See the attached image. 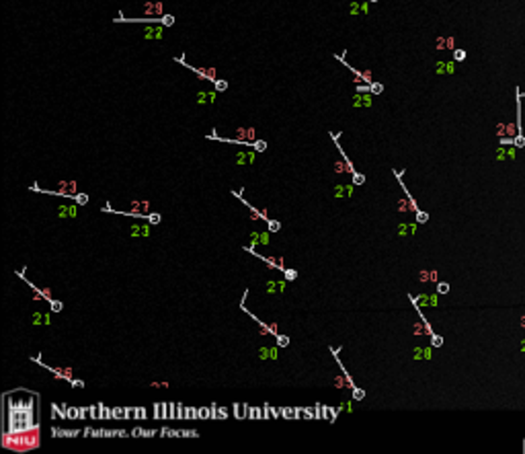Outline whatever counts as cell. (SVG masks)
<instances>
[{
  "label": "cell",
  "instance_id": "3957f363",
  "mask_svg": "<svg viewBox=\"0 0 525 454\" xmlns=\"http://www.w3.org/2000/svg\"><path fill=\"white\" fill-rule=\"evenodd\" d=\"M195 72L201 76V78H207V80H216V70L213 68H195Z\"/></svg>",
  "mask_w": 525,
  "mask_h": 454
},
{
  "label": "cell",
  "instance_id": "ac0fdd59",
  "mask_svg": "<svg viewBox=\"0 0 525 454\" xmlns=\"http://www.w3.org/2000/svg\"><path fill=\"white\" fill-rule=\"evenodd\" d=\"M269 230H271V232L279 230V222H275V220H271V222H269Z\"/></svg>",
  "mask_w": 525,
  "mask_h": 454
},
{
  "label": "cell",
  "instance_id": "8fae6325",
  "mask_svg": "<svg viewBox=\"0 0 525 454\" xmlns=\"http://www.w3.org/2000/svg\"><path fill=\"white\" fill-rule=\"evenodd\" d=\"M353 181H355L357 185H359V183H365V177L359 175V173H355V175H353Z\"/></svg>",
  "mask_w": 525,
  "mask_h": 454
},
{
  "label": "cell",
  "instance_id": "603a6c76",
  "mask_svg": "<svg viewBox=\"0 0 525 454\" xmlns=\"http://www.w3.org/2000/svg\"><path fill=\"white\" fill-rule=\"evenodd\" d=\"M199 417H211V415H207V409H199Z\"/></svg>",
  "mask_w": 525,
  "mask_h": 454
},
{
  "label": "cell",
  "instance_id": "8992f818",
  "mask_svg": "<svg viewBox=\"0 0 525 454\" xmlns=\"http://www.w3.org/2000/svg\"><path fill=\"white\" fill-rule=\"evenodd\" d=\"M454 58H456L457 62L466 60V51H464V49H456V51H454Z\"/></svg>",
  "mask_w": 525,
  "mask_h": 454
},
{
  "label": "cell",
  "instance_id": "ba28073f",
  "mask_svg": "<svg viewBox=\"0 0 525 454\" xmlns=\"http://www.w3.org/2000/svg\"><path fill=\"white\" fill-rule=\"evenodd\" d=\"M297 271L296 269H285V280H296Z\"/></svg>",
  "mask_w": 525,
  "mask_h": 454
},
{
  "label": "cell",
  "instance_id": "7c38bea8",
  "mask_svg": "<svg viewBox=\"0 0 525 454\" xmlns=\"http://www.w3.org/2000/svg\"><path fill=\"white\" fill-rule=\"evenodd\" d=\"M226 87H228V82H226V80H218V82H216V89H218V91H226Z\"/></svg>",
  "mask_w": 525,
  "mask_h": 454
},
{
  "label": "cell",
  "instance_id": "ffe728a7",
  "mask_svg": "<svg viewBox=\"0 0 525 454\" xmlns=\"http://www.w3.org/2000/svg\"><path fill=\"white\" fill-rule=\"evenodd\" d=\"M254 148H256V150H265V148H267V144H265V142H256V144H254Z\"/></svg>",
  "mask_w": 525,
  "mask_h": 454
},
{
  "label": "cell",
  "instance_id": "5bb4252c",
  "mask_svg": "<svg viewBox=\"0 0 525 454\" xmlns=\"http://www.w3.org/2000/svg\"><path fill=\"white\" fill-rule=\"evenodd\" d=\"M162 23H164L166 27H170V25H173V23H175V19H173V17H170V15H166V17L162 19Z\"/></svg>",
  "mask_w": 525,
  "mask_h": 454
},
{
  "label": "cell",
  "instance_id": "7402d4cb",
  "mask_svg": "<svg viewBox=\"0 0 525 454\" xmlns=\"http://www.w3.org/2000/svg\"><path fill=\"white\" fill-rule=\"evenodd\" d=\"M76 199H78V204H87V195H76Z\"/></svg>",
  "mask_w": 525,
  "mask_h": 454
},
{
  "label": "cell",
  "instance_id": "30bf717a",
  "mask_svg": "<svg viewBox=\"0 0 525 454\" xmlns=\"http://www.w3.org/2000/svg\"><path fill=\"white\" fill-rule=\"evenodd\" d=\"M148 222H150V224H158V222H160V216H158V214H150V216H148Z\"/></svg>",
  "mask_w": 525,
  "mask_h": 454
},
{
  "label": "cell",
  "instance_id": "cb8c5ba5",
  "mask_svg": "<svg viewBox=\"0 0 525 454\" xmlns=\"http://www.w3.org/2000/svg\"><path fill=\"white\" fill-rule=\"evenodd\" d=\"M53 311H62V304L60 302H53Z\"/></svg>",
  "mask_w": 525,
  "mask_h": 454
},
{
  "label": "cell",
  "instance_id": "d6986e66",
  "mask_svg": "<svg viewBox=\"0 0 525 454\" xmlns=\"http://www.w3.org/2000/svg\"><path fill=\"white\" fill-rule=\"evenodd\" d=\"M335 384H337L339 388H342V386H345V384H349V382H342V378L339 376V378H335Z\"/></svg>",
  "mask_w": 525,
  "mask_h": 454
},
{
  "label": "cell",
  "instance_id": "2e32d148",
  "mask_svg": "<svg viewBox=\"0 0 525 454\" xmlns=\"http://www.w3.org/2000/svg\"><path fill=\"white\" fill-rule=\"evenodd\" d=\"M289 343V339L287 337H277V345H281V347H285Z\"/></svg>",
  "mask_w": 525,
  "mask_h": 454
},
{
  "label": "cell",
  "instance_id": "6da1fadb",
  "mask_svg": "<svg viewBox=\"0 0 525 454\" xmlns=\"http://www.w3.org/2000/svg\"><path fill=\"white\" fill-rule=\"evenodd\" d=\"M33 401H8V411H6V421H8V434H21L23 430H29L33 426Z\"/></svg>",
  "mask_w": 525,
  "mask_h": 454
},
{
  "label": "cell",
  "instance_id": "9a60e30c",
  "mask_svg": "<svg viewBox=\"0 0 525 454\" xmlns=\"http://www.w3.org/2000/svg\"><path fill=\"white\" fill-rule=\"evenodd\" d=\"M353 397H355V399H359V401H361L363 397H365V393H363V390H359V388H355V390H353Z\"/></svg>",
  "mask_w": 525,
  "mask_h": 454
},
{
  "label": "cell",
  "instance_id": "9c48e42d",
  "mask_svg": "<svg viewBox=\"0 0 525 454\" xmlns=\"http://www.w3.org/2000/svg\"><path fill=\"white\" fill-rule=\"evenodd\" d=\"M431 343H433V347H439V345H443V339H441V337H439V335H433Z\"/></svg>",
  "mask_w": 525,
  "mask_h": 454
},
{
  "label": "cell",
  "instance_id": "4fadbf2b",
  "mask_svg": "<svg viewBox=\"0 0 525 454\" xmlns=\"http://www.w3.org/2000/svg\"><path fill=\"white\" fill-rule=\"evenodd\" d=\"M382 91H384V87H382L380 82H373L371 84V93H382Z\"/></svg>",
  "mask_w": 525,
  "mask_h": 454
},
{
  "label": "cell",
  "instance_id": "7a4b0ae2",
  "mask_svg": "<svg viewBox=\"0 0 525 454\" xmlns=\"http://www.w3.org/2000/svg\"><path fill=\"white\" fill-rule=\"evenodd\" d=\"M515 95H517V136L513 138V144H515L517 148H523L525 136H523V128H521V93H519V89H515Z\"/></svg>",
  "mask_w": 525,
  "mask_h": 454
},
{
  "label": "cell",
  "instance_id": "52a82bcc",
  "mask_svg": "<svg viewBox=\"0 0 525 454\" xmlns=\"http://www.w3.org/2000/svg\"><path fill=\"white\" fill-rule=\"evenodd\" d=\"M427 220H429V214H425V212H416V222H427Z\"/></svg>",
  "mask_w": 525,
  "mask_h": 454
},
{
  "label": "cell",
  "instance_id": "277c9868",
  "mask_svg": "<svg viewBox=\"0 0 525 454\" xmlns=\"http://www.w3.org/2000/svg\"><path fill=\"white\" fill-rule=\"evenodd\" d=\"M144 35L150 39H158V37H162V31H160V27H148Z\"/></svg>",
  "mask_w": 525,
  "mask_h": 454
},
{
  "label": "cell",
  "instance_id": "5b68a950",
  "mask_svg": "<svg viewBox=\"0 0 525 454\" xmlns=\"http://www.w3.org/2000/svg\"><path fill=\"white\" fill-rule=\"evenodd\" d=\"M437 292H439V294H447V292H449V284L439 282V284H437Z\"/></svg>",
  "mask_w": 525,
  "mask_h": 454
},
{
  "label": "cell",
  "instance_id": "e0dca14e",
  "mask_svg": "<svg viewBox=\"0 0 525 454\" xmlns=\"http://www.w3.org/2000/svg\"><path fill=\"white\" fill-rule=\"evenodd\" d=\"M335 171L337 173H342V171H349V168H345V165H342V163H337L335 165Z\"/></svg>",
  "mask_w": 525,
  "mask_h": 454
},
{
  "label": "cell",
  "instance_id": "44dd1931",
  "mask_svg": "<svg viewBox=\"0 0 525 454\" xmlns=\"http://www.w3.org/2000/svg\"><path fill=\"white\" fill-rule=\"evenodd\" d=\"M342 195H345V187H341V185H339V187H337V197H342Z\"/></svg>",
  "mask_w": 525,
  "mask_h": 454
},
{
  "label": "cell",
  "instance_id": "d4e9b609",
  "mask_svg": "<svg viewBox=\"0 0 525 454\" xmlns=\"http://www.w3.org/2000/svg\"><path fill=\"white\" fill-rule=\"evenodd\" d=\"M369 2H378V0H369Z\"/></svg>",
  "mask_w": 525,
  "mask_h": 454
}]
</instances>
